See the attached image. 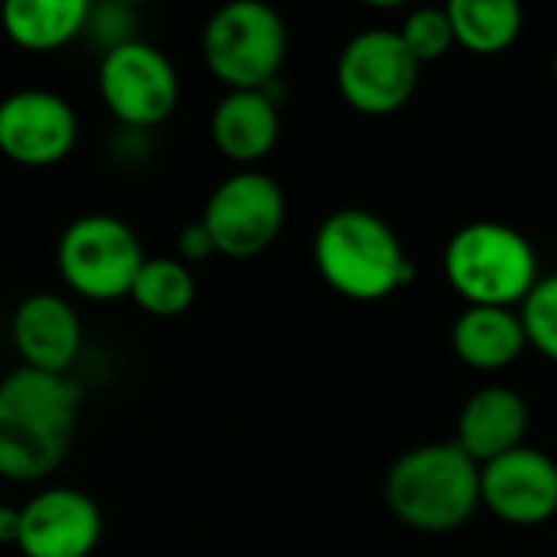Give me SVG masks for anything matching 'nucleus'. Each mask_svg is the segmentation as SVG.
Listing matches in <instances>:
<instances>
[{"label": "nucleus", "instance_id": "1", "mask_svg": "<svg viewBox=\"0 0 557 557\" xmlns=\"http://www.w3.org/2000/svg\"><path fill=\"white\" fill-rule=\"evenodd\" d=\"M82 388L69 375L13 369L0 379V480L39 483L72 450Z\"/></svg>", "mask_w": 557, "mask_h": 557}, {"label": "nucleus", "instance_id": "2", "mask_svg": "<svg viewBox=\"0 0 557 557\" xmlns=\"http://www.w3.org/2000/svg\"><path fill=\"white\" fill-rule=\"evenodd\" d=\"M313 264L330 290L356 304L385 300L414 281V261L395 228L369 209H336L313 235Z\"/></svg>", "mask_w": 557, "mask_h": 557}, {"label": "nucleus", "instance_id": "3", "mask_svg": "<svg viewBox=\"0 0 557 557\" xmlns=\"http://www.w3.org/2000/svg\"><path fill=\"white\" fill-rule=\"evenodd\" d=\"M385 503L392 516L414 532H454L480 509V463L454 441L421 444L392 463Z\"/></svg>", "mask_w": 557, "mask_h": 557}, {"label": "nucleus", "instance_id": "4", "mask_svg": "<svg viewBox=\"0 0 557 557\" xmlns=\"http://www.w3.org/2000/svg\"><path fill=\"white\" fill-rule=\"evenodd\" d=\"M444 277L467 307H519L539 284V251L512 225L470 222L444 248Z\"/></svg>", "mask_w": 557, "mask_h": 557}, {"label": "nucleus", "instance_id": "5", "mask_svg": "<svg viewBox=\"0 0 557 557\" xmlns=\"http://www.w3.org/2000/svg\"><path fill=\"white\" fill-rule=\"evenodd\" d=\"M202 59L228 91L271 88L287 59V23L261 0L225 3L202 26Z\"/></svg>", "mask_w": 557, "mask_h": 557}, {"label": "nucleus", "instance_id": "6", "mask_svg": "<svg viewBox=\"0 0 557 557\" xmlns=\"http://www.w3.org/2000/svg\"><path fill=\"white\" fill-rule=\"evenodd\" d=\"M144 261L147 255L137 232L124 219L104 212L69 222L55 248V264L65 287L95 304L131 297Z\"/></svg>", "mask_w": 557, "mask_h": 557}, {"label": "nucleus", "instance_id": "7", "mask_svg": "<svg viewBox=\"0 0 557 557\" xmlns=\"http://www.w3.org/2000/svg\"><path fill=\"white\" fill-rule=\"evenodd\" d=\"M287 219V199L274 176L261 170H235L206 199L199 222L206 225L215 255L255 258L268 251Z\"/></svg>", "mask_w": 557, "mask_h": 557}, {"label": "nucleus", "instance_id": "8", "mask_svg": "<svg viewBox=\"0 0 557 557\" xmlns=\"http://www.w3.org/2000/svg\"><path fill=\"white\" fill-rule=\"evenodd\" d=\"M421 62L408 52L398 29H366L352 36L336 62L343 101L369 117L401 111L418 88Z\"/></svg>", "mask_w": 557, "mask_h": 557}, {"label": "nucleus", "instance_id": "9", "mask_svg": "<svg viewBox=\"0 0 557 557\" xmlns=\"http://www.w3.org/2000/svg\"><path fill=\"white\" fill-rule=\"evenodd\" d=\"M98 95L117 127L153 131L176 111L180 78L166 52L134 39L101 55Z\"/></svg>", "mask_w": 557, "mask_h": 557}, {"label": "nucleus", "instance_id": "10", "mask_svg": "<svg viewBox=\"0 0 557 557\" xmlns=\"http://www.w3.org/2000/svg\"><path fill=\"white\" fill-rule=\"evenodd\" d=\"M78 144L75 108L46 88H20L0 98V153L26 170L62 163Z\"/></svg>", "mask_w": 557, "mask_h": 557}, {"label": "nucleus", "instance_id": "11", "mask_svg": "<svg viewBox=\"0 0 557 557\" xmlns=\"http://www.w3.org/2000/svg\"><path fill=\"white\" fill-rule=\"evenodd\" d=\"M480 506L516 529L552 522L557 516V463L545 450L525 444L499 460L483 463Z\"/></svg>", "mask_w": 557, "mask_h": 557}, {"label": "nucleus", "instance_id": "12", "mask_svg": "<svg viewBox=\"0 0 557 557\" xmlns=\"http://www.w3.org/2000/svg\"><path fill=\"white\" fill-rule=\"evenodd\" d=\"M104 535L98 503L75 486L39 490L20 509V555L23 557H91Z\"/></svg>", "mask_w": 557, "mask_h": 557}, {"label": "nucleus", "instance_id": "13", "mask_svg": "<svg viewBox=\"0 0 557 557\" xmlns=\"http://www.w3.org/2000/svg\"><path fill=\"white\" fill-rule=\"evenodd\" d=\"M10 339L26 369L69 375L82 352V320L65 297L39 290L16 304Z\"/></svg>", "mask_w": 557, "mask_h": 557}, {"label": "nucleus", "instance_id": "14", "mask_svg": "<svg viewBox=\"0 0 557 557\" xmlns=\"http://www.w3.org/2000/svg\"><path fill=\"white\" fill-rule=\"evenodd\" d=\"M529 434V405L516 388L486 385L473 392L457 418V447L480 467L522 447Z\"/></svg>", "mask_w": 557, "mask_h": 557}, {"label": "nucleus", "instance_id": "15", "mask_svg": "<svg viewBox=\"0 0 557 557\" xmlns=\"http://www.w3.org/2000/svg\"><path fill=\"white\" fill-rule=\"evenodd\" d=\"M212 144L219 153L242 170H255L281 137V111L271 88L261 91H225L209 121Z\"/></svg>", "mask_w": 557, "mask_h": 557}, {"label": "nucleus", "instance_id": "16", "mask_svg": "<svg viewBox=\"0 0 557 557\" xmlns=\"http://www.w3.org/2000/svg\"><path fill=\"white\" fill-rule=\"evenodd\" d=\"M454 352L476 372L509 369L529 346L519 310L506 307H467L450 330Z\"/></svg>", "mask_w": 557, "mask_h": 557}, {"label": "nucleus", "instance_id": "17", "mask_svg": "<svg viewBox=\"0 0 557 557\" xmlns=\"http://www.w3.org/2000/svg\"><path fill=\"white\" fill-rule=\"evenodd\" d=\"M88 0H7L0 10L3 33L26 52H52L85 33Z\"/></svg>", "mask_w": 557, "mask_h": 557}, {"label": "nucleus", "instance_id": "18", "mask_svg": "<svg viewBox=\"0 0 557 557\" xmlns=\"http://www.w3.org/2000/svg\"><path fill=\"white\" fill-rule=\"evenodd\" d=\"M447 16L454 42L473 55H499L522 33V7L516 0H450Z\"/></svg>", "mask_w": 557, "mask_h": 557}, {"label": "nucleus", "instance_id": "19", "mask_svg": "<svg viewBox=\"0 0 557 557\" xmlns=\"http://www.w3.org/2000/svg\"><path fill=\"white\" fill-rule=\"evenodd\" d=\"M131 300L150 313V317H160V320H173V317H183L193 300H196V277H193V268L183 264L180 258H147L134 277V287H131Z\"/></svg>", "mask_w": 557, "mask_h": 557}, {"label": "nucleus", "instance_id": "20", "mask_svg": "<svg viewBox=\"0 0 557 557\" xmlns=\"http://www.w3.org/2000/svg\"><path fill=\"white\" fill-rule=\"evenodd\" d=\"M519 320L529 346L557 362V274L539 277V284L519 304Z\"/></svg>", "mask_w": 557, "mask_h": 557}, {"label": "nucleus", "instance_id": "21", "mask_svg": "<svg viewBox=\"0 0 557 557\" xmlns=\"http://www.w3.org/2000/svg\"><path fill=\"white\" fill-rule=\"evenodd\" d=\"M398 36L405 39L408 52L421 65L444 59L457 46L454 42V26H450V16H447V7H421V10L408 13V20L398 29Z\"/></svg>", "mask_w": 557, "mask_h": 557}, {"label": "nucleus", "instance_id": "22", "mask_svg": "<svg viewBox=\"0 0 557 557\" xmlns=\"http://www.w3.org/2000/svg\"><path fill=\"white\" fill-rule=\"evenodd\" d=\"M82 36H88V42L98 46L101 55L124 42H134V39H140L137 36V10L131 3H117V0L91 3Z\"/></svg>", "mask_w": 557, "mask_h": 557}, {"label": "nucleus", "instance_id": "23", "mask_svg": "<svg viewBox=\"0 0 557 557\" xmlns=\"http://www.w3.org/2000/svg\"><path fill=\"white\" fill-rule=\"evenodd\" d=\"M212 255H215V245H212V238H209V232H206V225L199 219L189 222L186 228H180V235H176V258L183 264H196V261H206Z\"/></svg>", "mask_w": 557, "mask_h": 557}, {"label": "nucleus", "instance_id": "24", "mask_svg": "<svg viewBox=\"0 0 557 557\" xmlns=\"http://www.w3.org/2000/svg\"><path fill=\"white\" fill-rule=\"evenodd\" d=\"M147 134H150V131L117 127V134L111 137V153H114L121 163H137V160H140V157H147V150H150Z\"/></svg>", "mask_w": 557, "mask_h": 557}, {"label": "nucleus", "instance_id": "25", "mask_svg": "<svg viewBox=\"0 0 557 557\" xmlns=\"http://www.w3.org/2000/svg\"><path fill=\"white\" fill-rule=\"evenodd\" d=\"M20 542V509L13 506H0V545H13Z\"/></svg>", "mask_w": 557, "mask_h": 557}, {"label": "nucleus", "instance_id": "26", "mask_svg": "<svg viewBox=\"0 0 557 557\" xmlns=\"http://www.w3.org/2000/svg\"><path fill=\"white\" fill-rule=\"evenodd\" d=\"M552 65H555V78H557V49H555V62H552Z\"/></svg>", "mask_w": 557, "mask_h": 557}]
</instances>
